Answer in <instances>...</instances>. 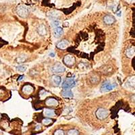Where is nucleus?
I'll use <instances>...</instances> for the list:
<instances>
[{
    "label": "nucleus",
    "mask_w": 135,
    "mask_h": 135,
    "mask_svg": "<svg viewBox=\"0 0 135 135\" xmlns=\"http://www.w3.org/2000/svg\"><path fill=\"white\" fill-rule=\"evenodd\" d=\"M96 116L99 120L105 119L108 116L109 111L107 109L104 108H99L96 111Z\"/></svg>",
    "instance_id": "2"
},
{
    "label": "nucleus",
    "mask_w": 135,
    "mask_h": 135,
    "mask_svg": "<svg viewBox=\"0 0 135 135\" xmlns=\"http://www.w3.org/2000/svg\"><path fill=\"white\" fill-rule=\"evenodd\" d=\"M64 62L67 66H73L75 63V58L71 55H67L64 57Z\"/></svg>",
    "instance_id": "6"
},
{
    "label": "nucleus",
    "mask_w": 135,
    "mask_h": 135,
    "mask_svg": "<svg viewBox=\"0 0 135 135\" xmlns=\"http://www.w3.org/2000/svg\"><path fill=\"white\" fill-rule=\"evenodd\" d=\"M54 135H64V132L61 130H58L55 132Z\"/></svg>",
    "instance_id": "22"
},
{
    "label": "nucleus",
    "mask_w": 135,
    "mask_h": 135,
    "mask_svg": "<svg viewBox=\"0 0 135 135\" xmlns=\"http://www.w3.org/2000/svg\"><path fill=\"white\" fill-rule=\"evenodd\" d=\"M49 56H51V57L53 58V57H55V53H53V52H51V53H49Z\"/></svg>",
    "instance_id": "24"
},
{
    "label": "nucleus",
    "mask_w": 135,
    "mask_h": 135,
    "mask_svg": "<svg viewBox=\"0 0 135 135\" xmlns=\"http://www.w3.org/2000/svg\"><path fill=\"white\" fill-rule=\"evenodd\" d=\"M34 88L32 87L31 85H25L24 87L22 88V91L24 94L26 95H30L33 92Z\"/></svg>",
    "instance_id": "9"
},
{
    "label": "nucleus",
    "mask_w": 135,
    "mask_h": 135,
    "mask_svg": "<svg viewBox=\"0 0 135 135\" xmlns=\"http://www.w3.org/2000/svg\"><path fill=\"white\" fill-rule=\"evenodd\" d=\"M46 105L48 106H57L58 105V101L54 98H49L46 100Z\"/></svg>",
    "instance_id": "10"
},
{
    "label": "nucleus",
    "mask_w": 135,
    "mask_h": 135,
    "mask_svg": "<svg viewBox=\"0 0 135 135\" xmlns=\"http://www.w3.org/2000/svg\"><path fill=\"white\" fill-rule=\"evenodd\" d=\"M17 69V70L19 72H24L27 70V66H23V65H20V66H19L16 68Z\"/></svg>",
    "instance_id": "18"
},
{
    "label": "nucleus",
    "mask_w": 135,
    "mask_h": 135,
    "mask_svg": "<svg viewBox=\"0 0 135 135\" xmlns=\"http://www.w3.org/2000/svg\"><path fill=\"white\" fill-rule=\"evenodd\" d=\"M52 81H53V82L55 85L58 86L61 82V77L60 76H58V75H55V76H53L52 77Z\"/></svg>",
    "instance_id": "16"
},
{
    "label": "nucleus",
    "mask_w": 135,
    "mask_h": 135,
    "mask_svg": "<svg viewBox=\"0 0 135 135\" xmlns=\"http://www.w3.org/2000/svg\"><path fill=\"white\" fill-rule=\"evenodd\" d=\"M116 87V85L114 84H111L110 82H105L101 87V91L103 93L109 92L110 90H113L114 88Z\"/></svg>",
    "instance_id": "4"
},
{
    "label": "nucleus",
    "mask_w": 135,
    "mask_h": 135,
    "mask_svg": "<svg viewBox=\"0 0 135 135\" xmlns=\"http://www.w3.org/2000/svg\"><path fill=\"white\" fill-rule=\"evenodd\" d=\"M76 85V80L74 78H68L62 84V88L64 90H67V89H70L71 88L74 87Z\"/></svg>",
    "instance_id": "3"
},
{
    "label": "nucleus",
    "mask_w": 135,
    "mask_h": 135,
    "mask_svg": "<svg viewBox=\"0 0 135 135\" xmlns=\"http://www.w3.org/2000/svg\"><path fill=\"white\" fill-rule=\"evenodd\" d=\"M61 95L64 97H68V98H71L73 97V93L71 90L67 89V90H64L61 92Z\"/></svg>",
    "instance_id": "12"
},
{
    "label": "nucleus",
    "mask_w": 135,
    "mask_h": 135,
    "mask_svg": "<svg viewBox=\"0 0 135 135\" xmlns=\"http://www.w3.org/2000/svg\"><path fill=\"white\" fill-rule=\"evenodd\" d=\"M0 135H1V134H0Z\"/></svg>",
    "instance_id": "26"
},
{
    "label": "nucleus",
    "mask_w": 135,
    "mask_h": 135,
    "mask_svg": "<svg viewBox=\"0 0 135 135\" xmlns=\"http://www.w3.org/2000/svg\"><path fill=\"white\" fill-rule=\"evenodd\" d=\"M60 24V20H53V22H52V26H53V27H55V28H56V27H59Z\"/></svg>",
    "instance_id": "20"
},
{
    "label": "nucleus",
    "mask_w": 135,
    "mask_h": 135,
    "mask_svg": "<svg viewBox=\"0 0 135 135\" xmlns=\"http://www.w3.org/2000/svg\"><path fill=\"white\" fill-rule=\"evenodd\" d=\"M69 45V42L66 40H63L60 42H59L57 44V47L60 49H66Z\"/></svg>",
    "instance_id": "8"
},
{
    "label": "nucleus",
    "mask_w": 135,
    "mask_h": 135,
    "mask_svg": "<svg viewBox=\"0 0 135 135\" xmlns=\"http://www.w3.org/2000/svg\"><path fill=\"white\" fill-rule=\"evenodd\" d=\"M23 77H24V76H22L20 78V79H18L19 81H20V80H22V78H23Z\"/></svg>",
    "instance_id": "25"
},
{
    "label": "nucleus",
    "mask_w": 135,
    "mask_h": 135,
    "mask_svg": "<svg viewBox=\"0 0 135 135\" xmlns=\"http://www.w3.org/2000/svg\"><path fill=\"white\" fill-rule=\"evenodd\" d=\"M44 114L45 116L47 117H53L55 116V111L53 109H45L44 110Z\"/></svg>",
    "instance_id": "15"
},
{
    "label": "nucleus",
    "mask_w": 135,
    "mask_h": 135,
    "mask_svg": "<svg viewBox=\"0 0 135 135\" xmlns=\"http://www.w3.org/2000/svg\"><path fill=\"white\" fill-rule=\"evenodd\" d=\"M53 33H54V36L56 38H60L61 37L62 34H63V29L61 27H56L53 30Z\"/></svg>",
    "instance_id": "11"
},
{
    "label": "nucleus",
    "mask_w": 135,
    "mask_h": 135,
    "mask_svg": "<svg viewBox=\"0 0 135 135\" xmlns=\"http://www.w3.org/2000/svg\"><path fill=\"white\" fill-rule=\"evenodd\" d=\"M0 62H1V61H0Z\"/></svg>",
    "instance_id": "27"
},
{
    "label": "nucleus",
    "mask_w": 135,
    "mask_h": 135,
    "mask_svg": "<svg viewBox=\"0 0 135 135\" xmlns=\"http://www.w3.org/2000/svg\"><path fill=\"white\" fill-rule=\"evenodd\" d=\"M66 70V68L60 63H57L52 67V71L54 73H61Z\"/></svg>",
    "instance_id": "5"
},
{
    "label": "nucleus",
    "mask_w": 135,
    "mask_h": 135,
    "mask_svg": "<svg viewBox=\"0 0 135 135\" xmlns=\"http://www.w3.org/2000/svg\"><path fill=\"white\" fill-rule=\"evenodd\" d=\"M17 14L19 16H20L22 18H25L28 16L29 14V9L27 6L24 5H19L17 10H16Z\"/></svg>",
    "instance_id": "1"
},
{
    "label": "nucleus",
    "mask_w": 135,
    "mask_h": 135,
    "mask_svg": "<svg viewBox=\"0 0 135 135\" xmlns=\"http://www.w3.org/2000/svg\"><path fill=\"white\" fill-rule=\"evenodd\" d=\"M103 21L106 24H111L115 22V18L114 16H111V15H106L105 16H104L103 18Z\"/></svg>",
    "instance_id": "7"
},
{
    "label": "nucleus",
    "mask_w": 135,
    "mask_h": 135,
    "mask_svg": "<svg viewBox=\"0 0 135 135\" xmlns=\"http://www.w3.org/2000/svg\"><path fill=\"white\" fill-rule=\"evenodd\" d=\"M51 120L49 119V118H45V119L43 120V124L45 125H49L51 123Z\"/></svg>",
    "instance_id": "21"
},
{
    "label": "nucleus",
    "mask_w": 135,
    "mask_h": 135,
    "mask_svg": "<svg viewBox=\"0 0 135 135\" xmlns=\"http://www.w3.org/2000/svg\"><path fill=\"white\" fill-rule=\"evenodd\" d=\"M38 32H39V34L43 36V35H45L47 34V29L44 25H41L39 28L38 29Z\"/></svg>",
    "instance_id": "17"
},
{
    "label": "nucleus",
    "mask_w": 135,
    "mask_h": 135,
    "mask_svg": "<svg viewBox=\"0 0 135 135\" xmlns=\"http://www.w3.org/2000/svg\"><path fill=\"white\" fill-rule=\"evenodd\" d=\"M126 1H127L128 3H134L135 2V0H125Z\"/></svg>",
    "instance_id": "23"
},
{
    "label": "nucleus",
    "mask_w": 135,
    "mask_h": 135,
    "mask_svg": "<svg viewBox=\"0 0 135 135\" xmlns=\"http://www.w3.org/2000/svg\"><path fill=\"white\" fill-rule=\"evenodd\" d=\"M135 49L134 47H133L128 48L127 50H126V56H127L128 58H133V57L135 56Z\"/></svg>",
    "instance_id": "13"
},
{
    "label": "nucleus",
    "mask_w": 135,
    "mask_h": 135,
    "mask_svg": "<svg viewBox=\"0 0 135 135\" xmlns=\"http://www.w3.org/2000/svg\"><path fill=\"white\" fill-rule=\"evenodd\" d=\"M47 15L50 18L56 19L60 16V13H59L58 12H57V11H51V12H49L48 13Z\"/></svg>",
    "instance_id": "14"
},
{
    "label": "nucleus",
    "mask_w": 135,
    "mask_h": 135,
    "mask_svg": "<svg viewBox=\"0 0 135 135\" xmlns=\"http://www.w3.org/2000/svg\"><path fill=\"white\" fill-rule=\"evenodd\" d=\"M67 135H78V131L75 129H72V130H69Z\"/></svg>",
    "instance_id": "19"
}]
</instances>
